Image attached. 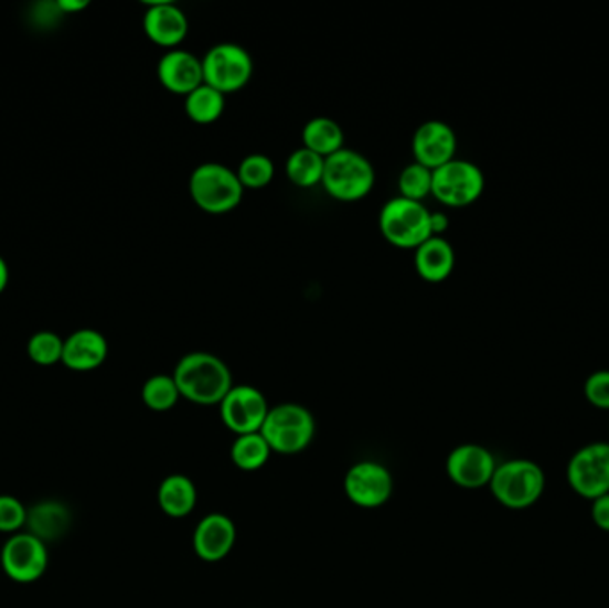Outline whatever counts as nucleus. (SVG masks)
I'll return each mask as SVG.
<instances>
[{
	"instance_id": "obj_17",
	"label": "nucleus",
	"mask_w": 609,
	"mask_h": 608,
	"mask_svg": "<svg viewBox=\"0 0 609 608\" xmlns=\"http://www.w3.org/2000/svg\"><path fill=\"white\" fill-rule=\"evenodd\" d=\"M158 77L170 94L188 97L203 84L202 57L184 49L168 51L158 63Z\"/></svg>"
},
{
	"instance_id": "obj_13",
	"label": "nucleus",
	"mask_w": 609,
	"mask_h": 608,
	"mask_svg": "<svg viewBox=\"0 0 609 608\" xmlns=\"http://www.w3.org/2000/svg\"><path fill=\"white\" fill-rule=\"evenodd\" d=\"M498 460L485 446L476 442L452 448L446 459L449 480L463 489H481L489 486L494 477Z\"/></svg>"
},
{
	"instance_id": "obj_28",
	"label": "nucleus",
	"mask_w": 609,
	"mask_h": 608,
	"mask_svg": "<svg viewBox=\"0 0 609 608\" xmlns=\"http://www.w3.org/2000/svg\"><path fill=\"white\" fill-rule=\"evenodd\" d=\"M431 186H434V170H429L416 161L403 168L402 173L397 177L399 196L414 200V202H423L426 196L431 195Z\"/></svg>"
},
{
	"instance_id": "obj_27",
	"label": "nucleus",
	"mask_w": 609,
	"mask_h": 608,
	"mask_svg": "<svg viewBox=\"0 0 609 608\" xmlns=\"http://www.w3.org/2000/svg\"><path fill=\"white\" fill-rule=\"evenodd\" d=\"M241 184L246 190H263L275 179V163L266 153H248L236 170Z\"/></svg>"
},
{
	"instance_id": "obj_33",
	"label": "nucleus",
	"mask_w": 609,
	"mask_h": 608,
	"mask_svg": "<svg viewBox=\"0 0 609 608\" xmlns=\"http://www.w3.org/2000/svg\"><path fill=\"white\" fill-rule=\"evenodd\" d=\"M449 228V218L446 214L437 213L429 214V231H431V236L434 237H444V233Z\"/></svg>"
},
{
	"instance_id": "obj_2",
	"label": "nucleus",
	"mask_w": 609,
	"mask_h": 608,
	"mask_svg": "<svg viewBox=\"0 0 609 608\" xmlns=\"http://www.w3.org/2000/svg\"><path fill=\"white\" fill-rule=\"evenodd\" d=\"M489 488L492 497L510 511H526L544 494V469L535 460H504L495 468Z\"/></svg>"
},
{
	"instance_id": "obj_9",
	"label": "nucleus",
	"mask_w": 609,
	"mask_h": 608,
	"mask_svg": "<svg viewBox=\"0 0 609 608\" xmlns=\"http://www.w3.org/2000/svg\"><path fill=\"white\" fill-rule=\"evenodd\" d=\"M567 482L577 497L597 500L609 492V442L585 445L567 465Z\"/></svg>"
},
{
	"instance_id": "obj_22",
	"label": "nucleus",
	"mask_w": 609,
	"mask_h": 608,
	"mask_svg": "<svg viewBox=\"0 0 609 608\" xmlns=\"http://www.w3.org/2000/svg\"><path fill=\"white\" fill-rule=\"evenodd\" d=\"M344 130L330 117L310 118L301 130V143L321 158H330L344 149Z\"/></svg>"
},
{
	"instance_id": "obj_31",
	"label": "nucleus",
	"mask_w": 609,
	"mask_h": 608,
	"mask_svg": "<svg viewBox=\"0 0 609 608\" xmlns=\"http://www.w3.org/2000/svg\"><path fill=\"white\" fill-rule=\"evenodd\" d=\"M585 396L594 407L609 410V370H599L591 373L585 382Z\"/></svg>"
},
{
	"instance_id": "obj_11",
	"label": "nucleus",
	"mask_w": 609,
	"mask_h": 608,
	"mask_svg": "<svg viewBox=\"0 0 609 608\" xmlns=\"http://www.w3.org/2000/svg\"><path fill=\"white\" fill-rule=\"evenodd\" d=\"M393 473L378 460L355 462L344 477V494L348 500L367 511L384 506L393 497Z\"/></svg>"
},
{
	"instance_id": "obj_26",
	"label": "nucleus",
	"mask_w": 609,
	"mask_h": 608,
	"mask_svg": "<svg viewBox=\"0 0 609 608\" xmlns=\"http://www.w3.org/2000/svg\"><path fill=\"white\" fill-rule=\"evenodd\" d=\"M181 398L173 375L150 376L145 382L143 390H141L143 404L147 405L148 409L156 410V413H168L179 404Z\"/></svg>"
},
{
	"instance_id": "obj_7",
	"label": "nucleus",
	"mask_w": 609,
	"mask_h": 608,
	"mask_svg": "<svg viewBox=\"0 0 609 608\" xmlns=\"http://www.w3.org/2000/svg\"><path fill=\"white\" fill-rule=\"evenodd\" d=\"M203 84L220 94H237L254 75V57L239 43H216L202 57Z\"/></svg>"
},
{
	"instance_id": "obj_30",
	"label": "nucleus",
	"mask_w": 609,
	"mask_h": 608,
	"mask_svg": "<svg viewBox=\"0 0 609 608\" xmlns=\"http://www.w3.org/2000/svg\"><path fill=\"white\" fill-rule=\"evenodd\" d=\"M28 525V506L13 494H0V534H19Z\"/></svg>"
},
{
	"instance_id": "obj_5",
	"label": "nucleus",
	"mask_w": 609,
	"mask_h": 608,
	"mask_svg": "<svg viewBox=\"0 0 609 608\" xmlns=\"http://www.w3.org/2000/svg\"><path fill=\"white\" fill-rule=\"evenodd\" d=\"M190 195L203 213L226 214L241 204L245 188L236 170L209 161L191 172Z\"/></svg>"
},
{
	"instance_id": "obj_23",
	"label": "nucleus",
	"mask_w": 609,
	"mask_h": 608,
	"mask_svg": "<svg viewBox=\"0 0 609 608\" xmlns=\"http://www.w3.org/2000/svg\"><path fill=\"white\" fill-rule=\"evenodd\" d=\"M225 95L220 94L217 89L211 88L207 84H202L200 88L184 97L185 115L199 126H211L214 121L220 120L225 113Z\"/></svg>"
},
{
	"instance_id": "obj_24",
	"label": "nucleus",
	"mask_w": 609,
	"mask_h": 608,
	"mask_svg": "<svg viewBox=\"0 0 609 608\" xmlns=\"http://www.w3.org/2000/svg\"><path fill=\"white\" fill-rule=\"evenodd\" d=\"M324 158L312 152V150L296 149L295 152L287 158L286 175L296 188L301 190H310L316 188L323 181Z\"/></svg>"
},
{
	"instance_id": "obj_35",
	"label": "nucleus",
	"mask_w": 609,
	"mask_h": 608,
	"mask_svg": "<svg viewBox=\"0 0 609 608\" xmlns=\"http://www.w3.org/2000/svg\"><path fill=\"white\" fill-rule=\"evenodd\" d=\"M8 282H10V269L6 265L4 257L0 256V292L4 291Z\"/></svg>"
},
{
	"instance_id": "obj_4",
	"label": "nucleus",
	"mask_w": 609,
	"mask_h": 608,
	"mask_svg": "<svg viewBox=\"0 0 609 608\" xmlns=\"http://www.w3.org/2000/svg\"><path fill=\"white\" fill-rule=\"evenodd\" d=\"M273 454L298 456L314 441L316 418L304 405L278 404L271 407L260 428Z\"/></svg>"
},
{
	"instance_id": "obj_6",
	"label": "nucleus",
	"mask_w": 609,
	"mask_h": 608,
	"mask_svg": "<svg viewBox=\"0 0 609 608\" xmlns=\"http://www.w3.org/2000/svg\"><path fill=\"white\" fill-rule=\"evenodd\" d=\"M431 211L423 202L394 196L380 211V231L385 242L402 248L416 250L431 236L429 231Z\"/></svg>"
},
{
	"instance_id": "obj_8",
	"label": "nucleus",
	"mask_w": 609,
	"mask_h": 608,
	"mask_svg": "<svg viewBox=\"0 0 609 608\" xmlns=\"http://www.w3.org/2000/svg\"><path fill=\"white\" fill-rule=\"evenodd\" d=\"M485 191V175L481 168L467 159L455 158L434 170L431 196L448 207H467L480 200Z\"/></svg>"
},
{
	"instance_id": "obj_29",
	"label": "nucleus",
	"mask_w": 609,
	"mask_h": 608,
	"mask_svg": "<svg viewBox=\"0 0 609 608\" xmlns=\"http://www.w3.org/2000/svg\"><path fill=\"white\" fill-rule=\"evenodd\" d=\"M63 349H65V341L61 340L60 335L54 334L51 330L38 332L28 343L29 358L40 366H52V364L61 363Z\"/></svg>"
},
{
	"instance_id": "obj_12",
	"label": "nucleus",
	"mask_w": 609,
	"mask_h": 608,
	"mask_svg": "<svg viewBox=\"0 0 609 608\" xmlns=\"http://www.w3.org/2000/svg\"><path fill=\"white\" fill-rule=\"evenodd\" d=\"M269 409L263 391L248 384H234L220 404V416L231 433L245 436L260 433Z\"/></svg>"
},
{
	"instance_id": "obj_20",
	"label": "nucleus",
	"mask_w": 609,
	"mask_h": 608,
	"mask_svg": "<svg viewBox=\"0 0 609 608\" xmlns=\"http://www.w3.org/2000/svg\"><path fill=\"white\" fill-rule=\"evenodd\" d=\"M72 523V512L65 503L45 500L28 509V532L43 543L63 537Z\"/></svg>"
},
{
	"instance_id": "obj_15",
	"label": "nucleus",
	"mask_w": 609,
	"mask_h": 608,
	"mask_svg": "<svg viewBox=\"0 0 609 608\" xmlns=\"http://www.w3.org/2000/svg\"><path fill=\"white\" fill-rule=\"evenodd\" d=\"M143 29L150 42L156 43L158 47L173 51L188 38L190 20L179 6L168 0H159L148 4Z\"/></svg>"
},
{
	"instance_id": "obj_16",
	"label": "nucleus",
	"mask_w": 609,
	"mask_h": 608,
	"mask_svg": "<svg viewBox=\"0 0 609 608\" xmlns=\"http://www.w3.org/2000/svg\"><path fill=\"white\" fill-rule=\"evenodd\" d=\"M237 529L232 518L211 512L199 521L193 532V550L203 562H220L236 546Z\"/></svg>"
},
{
	"instance_id": "obj_32",
	"label": "nucleus",
	"mask_w": 609,
	"mask_h": 608,
	"mask_svg": "<svg viewBox=\"0 0 609 608\" xmlns=\"http://www.w3.org/2000/svg\"><path fill=\"white\" fill-rule=\"evenodd\" d=\"M590 515L597 529L609 532V492L591 502Z\"/></svg>"
},
{
	"instance_id": "obj_14",
	"label": "nucleus",
	"mask_w": 609,
	"mask_h": 608,
	"mask_svg": "<svg viewBox=\"0 0 609 608\" xmlns=\"http://www.w3.org/2000/svg\"><path fill=\"white\" fill-rule=\"evenodd\" d=\"M457 132L442 120H428L412 136V156L416 163L437 170L457 158Z\"/></svg>"
},
{
	"instance_id": "obj_25",
	"label": "nucleus",
	"mask_w": 609,
	"mask_h": 608,
	"mask_svg": "<svg viewBox=\"0 0 609 608\" xmlns=\"http://www.w3.org/2000/svg\"><path fill=\"white\" fill-rule=\"evenodd\" d=\"M271 454L268 441L260 433L237 436L231 446L232 462L236 468L248 471V473L249 471H259L268 465Z\"/></svg>"
},
{
	"instance_id": "obj_34",
	"label": "nucleus",
	"mask_w": 609,
	"mask_h": 608,
	"mask_svg": "<svg viewBox=\"0 0 609 608\" xmlns=\"http://www.w3.org/2000/svg\"><path fill=\"white\" fill-rule=\"evenodd\" d=\"M88 2H84V0H60L57 2V8L65 13H75V11L84 10Z\"/></svg>"
},
{
	"instance_id": "obj_19",
	"label": "nucleus",
	"mask_w": 609,
	"mask_h": 608,
	"mask_svg": "<svg viewBox=\"0 0 609 608\" xmlns=\"http://www.w3.org/2000/svg\"><path fill=\"white\" fill-rule=\"evenodd\" d=\"M414 252V266L425 282L439 284L451 277L457 256L446 237H429Z\"/></svg>"
},
{
	"instance_id": "obj_21",
	"label": "nucleus",
	"mask_w": 609,
	"mask_h": 608,
	"mask_svg": "<svg viewBox=\"0 0 609 608\" xmlns=\"http://www.w3.org/2000/svg\"><path fill=\"white\" fill-rule=\"evenodd\" d=\"M199 502L196 486L188 474H168L158 489V503L161 511L170 518L181 520L194 511Z\"/></svg>"
},
{
	"instance_id": "obj_1",
	"label": "nucleus",
	"mask_w": 609,
	"mask_h": 608,
	"mask_svg": "<svg viewBox=\"0 0 609 608\" xmlns=\"http://www.w3.org/2000/svg\"><path fill=\"white\" fill-rule=\"evenodd\" d=\"M171 375L182 398L203 407L222 404L234 386L231 367L222 358L209 352L185 353Z\"/></svg>"
},
{
	"instance_id": "obj_18",
	"label": "nucleus",
	"mask_w": 609,
	"mask_h": 608,
	"mask_svg": "<svg viewBox=\"0 0 609 608\" xmlns=\"http://www.w3.org/2000/svg\"><path fill=\"white\" fill-rule=\"evenodd\" d=\"M109 346L98 330L81 329L70 335L61 363L74 372H92L106 363Z\"/></svg>"
},
{
	"instance_id": "obj_10",
	"label": "nucleus",
	"mask_w": 609,
	"mask_h": 608,
	"mask_svg": "<svg viewBox=\"0 0 609 608\" xmlns=\"http://www.w3.org/2000/svg\"><path fill=\"white\" fill-rule=\"evenodd\" d=\"M0 566L10 580L34 584L49 567L46 543L29 532L10 535L0 550Z\"/></svg>"
},
{
	"instance_id": "obj_3",
	"label": "nucleus",
	"mask_w": 609,
	"mask_h": 608,
	"mask_svg": "<svg viewBox=\"0 0 609 608\" xmlns=\"http://www.w3.org/2000/svg\"><path fill=\"white\" fill-rule=\"evenodd\" d=\"M374 184H376V172L364 153L344 147L324 159L321 186L333 200L348 202V204L359 202L370 195Z\"/></svg>"
}]
</instances>
